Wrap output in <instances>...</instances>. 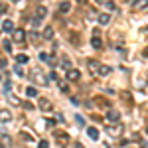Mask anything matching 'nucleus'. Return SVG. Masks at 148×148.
<instances>
[{
  "label": "nucleus",
  "instance_id": "obj_35",
  "mask_svg": "<svg viewBox=\"0 0 148 148\" xmlns=\"http://www.w3.org/2000/svg\"><path fill=\"white\" fill-rule=\"evenodd\" d=\"M77 2H85V0H77Z\"/></svg>",
  "mask_w": 148,
  "mask_h": 148
},
{
  "label": "nucleus",
  "instance_id": "obj_23",
  "mask_svg": "<svg viewBox=\"0 0 148 148\" xmlns=\"http://www.w3.org/2000/svg\"><path fill=\"white\" fill-rule=\"evenodd\" d=\"M14 73H16L18 77H24V71H22V67H20L18 63H16V67H14Z\"/></svg>",
  "mask_w": 148,
  "mask_h": 148
},
{
  "label": "nucleus",
  "instance_id": "obj_2",
  "mask_svg": "<svg viewBox=\"0 0 148 148\" xmlns=\"http://www.w3.org/2000/svg\"><path fill=\"white\" fill-rule=\"evenodd\" d=\"M46 16H47V8H46V6H38V8H36V16L32 18V26H34V28H38Z\"/></svg>",
  "mask_w": 148,
  "mask_h": 148
},
{
  "label": "nucleus",
  "instance_id": "obj_29",
  "mask_svg": "<svg viewBox=\"0 0 148 148\" xmlns=\"http://www.w3.org/2000/svg\"><path fill=\"white\" fill-rule=\"evenodd\" d=\"M47 63H49L51 67H56V65H57V57H56V56H51V57H49V61H47Z\"/></svg>",
  "mask_w": 148,
  "mask_h": 148
},
{
  "label": "nucleus",
  "instance_id": "obj_8",
  "mask_svg": "<svg viewBox=\"0 0 148 148\" xmlns=\"http://www.w3.org/2000/svg\"><path fill=\"white\" fill-rule=\"evenodd\" d=\"M107 119H109L111 123H119L121 114H119V111H114V109H109V111H107Z\"/></svg>",
  "mask_w": 148,
  "mask_h": 148
},
{
  "label": "nucleus",
  "instance_id": "obj_22",
  "mask_svg": "<svg viewBox=\"0 0 148 148\" xmlns=\"http://www.w3.org/2000/svg\"><path fill=\"white\" fill-rule=\"evenodd\" d=\"M44 38H46V40L53 38V30H51V28H46V30H44Z\"/></svg>",
  "mask_w": 148,
  "mask_h": 148
},
{
  "label": "nucleus",
  "instance_id": "obj_19",
  "mask_svg": "<svg viewBox=\"0 0 148 148\" xmlns=\"http://www.w3.org/2000/svg\"><path fill=\"white\" fill-rule=\"evenodd\" d=\"M69 42H71V44H73V46H79V44H81L79 36L75 34V32H69Z\"/></svg>",
  "mask_w": 148,
  "mask_h": 148
},
{
  "label": "nucleus",
  "instance_id": "obj_33",
  "mask_svg": "<svg viewBox=\"0 0 148 148\" xmlns=\"http://www.w3.org/2000/svg\"><path fill=\"white\" fill-rule=\"evenodd\" d=\"M49 79H51V81H57V75H56V71H51V73H49Z\"/></svg>",
  "mask_w": 148,
  "mask_h": 148
},
{
  "label": "nucleus",
  "instance_id": "obj_30",
  "mask_svg": "<svg viewBox=\"0 0 148 148\" xmlns=\"http://www.w3.org/2000/svg\"><path fill=\"white\" fill-rule=\"evenodd\" d=\"M59 87H61V91H63V93H69V87L65 85V83H61V81H59Z\"/></svg>",
  "mask_w": 148,
  "mask_h": 148
},
{
  "label": "nucleus",
  "instance_id": "obj_28",
  "mask_svg": "<svg viewBox=\"0 0 148 148\" xmlns=\"http://www.w3.org/2000/svg\"><path fill=\"white\" fill-rule=\"evenodd\" d=\"M6 12H8V4L0 2V14H6Z\"/></svg>",
  "mask_w": 148,
  "mask_h": 148
},
{
  "label": "nucleus",
  "instance_id": "obj_13",
  "mask_svg": "<svg viewBox=\"0 0 148 148\" xmlns=\"http://www.w3.org/2000/svg\"><path fill=\"white\" fill-rule=\"evenodd\" d=\"M91 46L95 47V49H99V47L103 46V42H101V38H99V34H93V38H91Z\"/></svg>",
  "mask_w": 148,
  "mask_h": 148
},
{
  "label": "nucleus",
  "instance_id": "obj_34",
  "mask_svg": "<svg viewBox=\"0 0 148 148\" xmlns=\"http://www.w3.org/2000/svg\"><path fill=\"white\" fill-rule=\"evenodd\" d=\"M12 2H20V0H12Z\"/></svg>",
  "mask_w": 148,
  "mask_h": 148
},
{
  "label": "nucleus",
  "instance_id": "obj_12",
  "mask_svg": "<svg viewBox=\"0 0 148 148\" xmlns=\"http://www.w3.org/2000/svg\"><path fill=\"white\" fill-rule=\"evenodd\" d=\"M148 6V0H134L132 2V8L134 10H142V8H146Z\"/></svg>",
  "mask_w": 148,
  "mask_h": 148
},
{
  "label": "nucleus",
  "instance_id": "obj_4",
  "mask_svg": "<svg viewBox=\"0 0 148 148\" xmlns=\"http://www.w3.org/2000/svg\"><path fill=\"white\" fill-rule=\"evenodd\" d=\"M87 67H89V71H91L93 75H99V69H101V63H99L97 59H89V61H87Z\"/></svg>",
  "mask_w": 148,
  "mask_h": 148
},
{
  "label": "nucleus",
  "instance_id": "obj_6",
  "mask_svg": "<svg viewBox=\"0 0 148 148\" xmlns=\"http://www.w3.org/2000/svg\"><path fill=\"white\" fill-rule=\"evenodd\" d=\"M12 121V113L8 109H0V123H10Z\"/></svg>",
  "mask_w": 148,
  "mask_h": 148
},
{
  "label": "nucleus",
  "instance_id": "obj_10",
  "mask_svg": "<svg viewBox=\"0 0 148 148\" xmlns=\"http://www.w3.org/2000/svg\"><path fill=\"white\" fill-rule=\"evenodd\" d=\"M53 134H56V138H57V142H59V144H67V142H69V136L65 134V132H59V130H56Z\"/></svg>",
  "mask_w": 148,
  "mask_h": 148
},
{
  "label": "nucleus",
  "instance_id": "obj_17",
  "mask_svg": "<svg viewBox=\"0 0 148 148\" xmlns=\"http://www.w3.org/2000/svg\"><path fill=\"white\" fill-rule=\"evenodd\" d=\"M113 73V67H109V65H101V69H99V75L101 77H107V75H111Z\"/></svg>",
  "mask_w": 148,
  "mask_h": 148
},
{
  "label": "nucleus",
  "instance_id": "obj_1",
  "mask_svg": "<svg viewBox=\"0 0 148 148\" xmlns=\"http://www.w3.org/2000/svg\"><path fill=\"white\" fill-rule=\"evenodd\" d=\"M107 134L111 138H119L121 134H123V130H125V126H123V123L119 121V123H113V125H107Z\"/></svg>",
  "mask_w": 148,
  "mask_h": 148
},
{
  "label": "nucleus",
  "instance_id": "obj_3",
  "mask_svg": "<svg viewBox=\"0 0 148 148\" xmlns=\"http://www.w3.org/2000/svg\"><path fill=\"white\" fill-rule=\"evenodd\" d=\"M14 42H18L20 46H26V32L24 30H14Z\"/></svg>",
  "mask_w": 148,
  "mask_h": 148
},
{
  "label": "nucleus",
  "instance_id": "obj_32",
  "mask_svg": "<svg viewBox=\"0 0 148 148\" xmlns=\"http://www.w3.org/2000/svg\"><path fill=\"white\" fill-rule=\"evenodd\" d=\"M38 38H40V36L36 34V32H32V34H30V40H32V42H36V40H38Z\"/></svg>",
  "mask_w": 148,
  "mask_h": 148
},
{
  "label": "nucleus",
  "instance_id": "obj_27",
  "mask_svg": "<svg viewBox=\"0 0 148 148\" xmlns=\"http://www.w3.org/2000/svg\"><path fill=\"white\" fill-rule=\"evenodd\" d=\"M38 148H49V142L47 140H40L38 142Z\"/></svg>",
  "mask_w": 148,
  "mask_h": 148
},
{
  "label": "nucleus",
  "instance_id": "obj_11",
  "mask_svg": "<svg viewBox=\"0 0 148 148\" xmlns=\"http://www.w3.org/2000/svg\"><path fill=\"white\" fill-rule=\"evenodd\" d=\"M109 20H111V14H107V12H103V14H99V16H97V22L101 24V26H107V24H109Z\"/></svg>",
  "mask_w": 148,
  "mask_h": 148
},
{
  "label": "nucleus",
  "instance_id": "obj_7",
  "mask_svg": "<svg viewBox=\"0 0 148 148\" xmlns=\"http://www.w3.org/2000/svg\"><path fill=\"white\" fill-rule=\"evenodd\" d=\"M30 77H32V79H36V81H40V83H47L46 77H42V71H40V69H32Z\"/></svg>",
  "mask_w": 148,
  "mask_h": 148
},
{
  "label": "nucleus",
  "instance_id": "obj_20",
  "mask_svg": "<svg viewBox=\"0 0 148 148\" xmlns=\"http://www.w3.org/2000/svg\"><path fill=\"white\" fill-rule=\"evenodd\" d=\"M26 97H30V99H32V97H38V91H36L34 85H30V87L26 89Z\"/></svg>",
  "mask_w": 148,
  "mask_h": 148
},
{
  "label": "nucleus",
  "instance_id": "obj_5",
  "mask_svg": "<svg viewBox=\"0 0 148 148\" xmlns=\"http://www.w3.org/2000/svg\"><path fill=\"white\" fill-rule=\"evenodd\" d=\"M38 107H40V109H42V111H51V103L47 101L46 97H40V99H38Z\"/></svg>",
  "mask_w": 148,
  "mask_h": 148
},
{
  "label": "nucleus",
  "instance_id": "obj_14",
  "mask_svg": "<svg viewBox=\"0 0 148 148\" xmlns=\"http://www.w3.org/2000/svg\"><path fill=\"white\" fill-rule=\"evenodd\" d=\"M69 10H71V4H69L67 0H63V2H59V12H61V14H67Z\"/></svg>",
  "mask_w": 148,
  "mask_h": 148
},
{
  "label": "nucleus",
  "instance_id": "obj_16",
  "mask_svg": "<svg viewBox=\"0 0 148 148\" xmlns=\"http://www.w3.org/2000/svg\"><path fill=\"white\" fill-rule=\"evenodd\" d=\"M2 30L4 32H14V22L12 20H4L2 22Z\"/></svg>",
  "mask_w": 148,
  "mask_h": 148
},
{
  "label": "nucleus",
  "instance_id": "obj_15",
  "mask_svg": "<svg viewBox=\"0 0 148 148\" xmlns=\"http://www.w3.org/2000/svg\"><path fill=\"white\" fill-rule=\"evenodd\" d=\"M87 134H89V138L97 140V138H99V128H95V126H89V128H87Z\"/></svg>",
  "mask_w": 148,
  "mask_h": 148
},
{
  "label": "nucleus",
  "instance_id": "obj_21",
  "mask_svg": "<svg viewBox=\"0 0 148 148\" xmlns=\"http://www.w3.org/2000/svg\"><path fill=\"white\" fill-rule=\"evenodd\" d=\"M59 63H61V67L67 69V71H69V69H73V67H71V61H69L67 57H61V61H59Z\"/></svg>",
  "mask_w": 148,
  "mask_h": 148
},
{
  "label": "nucleus",
  "instance_id": "obj_36",
  "mask_svg": "<svg viewBox=\"0 0 148 148\" xmlns=\"http://www.w3.org/2000/svg\"><path fill=\"white\" fill-rule=\"evenodd\" d=\"M146 134H148V126H146Z\"/></svg>",
  "mask_w": 148,
  "mask_h": 148
},
{
  "label": "nucleus",
  "instance_id": "obj_24",
  "mask_svg": "<svg viewBox=\"0 0 148 148\" xmlns=\"http://www.w3.org/2000/svg\"><path fill=\"white\" fill-rule=\"evenodd\" d=\"M49 57H51V56H49V53H46V51H42V53H40V59H42V61H46V63L49 61Z\"/></svg>",
  "mask_w": 148,
  "mask_h": 148
},
{
  "label": "nucleus",
  "instance_id": "obj_26",
  "mask_svg": "<svg viewBox=\"0 0 148 148\" xmlns=\"http://www.w3.org/2000/svg\"><path fill=\"white\" fill-rule=\"evenodd\" d=\"M2 44H4V49H6V51H10V49H12V42H10V40H4Z\"/></svg>",
  "mask_w": 148,
  "mask_h": 148
},
{
  "label": "nucleus",
  "instance_id": "obj_31",
  "mask_svg": "<svg viewBox=\"0 0 148 148\" xmlns=\"http://www.w3.org/2000/svg\"><path fill=\"white\" fill-rule=\"evenodd\" d=\"M22 105H24V109H26V111H30V109H34V107H32V103H28V101H26V103H22Z\"/></svg>",
  "mask_w": 148,
  "mask_h": 148
},
{
  "label": "nucleus",
  "instance_id": "obj_18",
  "mask_svg": "<svg viewBox=\"0 0 148 148\" xmlns=\"http://www.w3.org/2000/svg\"><path fill=\"white\" fill-rule=\"evenodd\" d=\"M28 59H30V57L26 56V53H18V56H16V63H18V65H24V63H28Z\"/></svg>",
  "mask_w": 148,
  "mask_h": 148
},
{
  "label": "nucleus",
  "instance_id": "obj_25",
  "mask_svg": "<svg viewBox=\"0 0 148 148\" xmlns=\"http://www.w3.org/2000/svg\"><path fill=\"white\" fill-rule=\"evenodd\" d=\"M10 87H12V85H10V81L6 79V81H4V93H6V95H10Z\"/></svg>",
  "mask_w": 148,
  "mask_h": 148
},
{
  "label": "nucleus",
  "instance_id": "obj_9",
  "mask_svg": "<svg viewBox=\"0 0 148 148\" xmlns=\"http://www.w3.org/2000/svg\"><path fill=\"white\" fill-rule=\"evenodd\" d=\"M79 69H69L67 73H65V77H67V81H77L79 79Z\"/></svg>",
  "mask_w": 148,
  "mask_h": 148
}]
</instances>
